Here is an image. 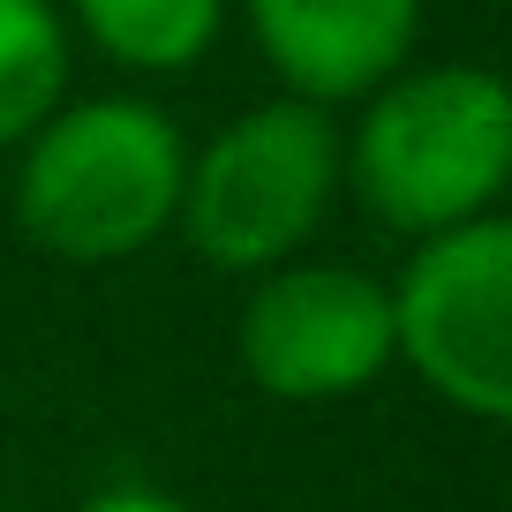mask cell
<instances>
[{
  "label": "cell",
  "instance_id": "cell-1",
  "mask_svg": "<svg viewBox=\"0 0 512 512\" xmlns=\"http://www.w3.org/2000/svg\"><path fill=\"white\" fill-rule=\"evenodd\" d=\"M512 174V98L490 68H400L362 98L354 136H339V181L392 234H452L490 219Z\"/></svg>",
  "mask_w": 512,
  "mask_h": 512
},
{
  "label": "cell",
  "instance_id": "cell-2",
  "mask_svg": "<svg viewBox=\"0 0 512 512\" xmlns=\"http://www.w3.org/2000/svg\"><path fill=\"white\" fill-rule=\"evenodd\" d=\"M189 144L151 98H76L16 166V226L61 264H121L181 211Z\"/></svg>",
  "mask_w": 512,
  "mask_h": 512
},
{
  "label": "cell",
  "instance_id": "cell-3",
  "mask_svg": "<svg viewBox=\"0 0 512 512\" xmlns=\"http://www.w3.org/2000/svg\"><path fill=\"white\" fill-rule=\"evenodd\" d=\"M339 196V128L324 106L264 98L234 113L181 174V234L219 272H279Z\"/></svg>",
  "mask_w": 512,
  "mask_h": 512
},
{
  "label": "cell",
  "instance_id": "cell-4",
  "mask_svg": "<svg viewBox=\"0 0 512 512\" xmlns=\"http://www.w3.org/2000/svg\"><path fill=\"white\" fill-rule=\"evenodd\" d=\"M392 294V354L475 422L512 415V226L467 219L407 256Z\"/></svg>",
  "mask_w": 512,
  "mask_h": 512
},
{
  "label": "cell",
  "instance_id": "cell-5",
  "mask_svg": "<svg viewBox=\"0 0 512 512\" xmlns=\"http://www.w3.org/2000/svg\"><path fill=\"white\" fill-rule=\"evenodd\" d=\"M241 369L287 407L347 400L392 362V294L354 264H287L241 309Z\"/></svg>",
  "mask_w": 512,
  "mask_h": 512
},
{
  "label": "cell",
  "instance_id": "cell-6",
  "mask_svg": "<svg viewBox=\"0 0 512 512\" xmlns=\"http://www.w3.org/2000/svg\"><path fill=\"white\" fill-rule=\"evenodd\" d=\"M241 16L287 98L347 106L407 68L422 0H241Z\"/></svg>",
  "mask_w": 512,
  "mask_h": 512
},
{
  "label": "cell",
  "instance_id": "cell-7",
  "mask_svg": "<svg viewBox=\"0 0 512 512\" xmlns=\"http://www.w3.org/2000/svg\"><path fill=\"white\" fill-rule=\"evenodd\" d=\"M76 31L136 76H181L226 31V0H68Z\"/></svg>",
  "mask_w": 512,
  "mask_h": 512
},
{
  "label": "cell",
  "instance_id": "cell-8",
  "mask_svg": "<svg viewBox=\"0 0 512 512\" xmlns=\"http://www.w3.org/2000/svg\"><path fill=\"white\" fill-rule=\"evenodd\" d=\"M68 98V23L53 0H0V151L31 144Z\"/></svg>",
  "mask_w": 512,
  "mask_h": 512
},
{
  "label": "cell",
  "instance_id": "cell-9",
  "mask_svg": "<svg viewBox=\"0 0 512 512\" xmlns=\"http://www.w3.org/2000/svg\"><path fill=\"white\" fill-rule=\"evenodd\" d=\"M76 512H189V505L166 497V490H98L91 505H76Z\"/></svg>",
  "mask_w": 512,
  "mask_h": 512
}]
</instances>
